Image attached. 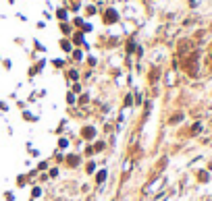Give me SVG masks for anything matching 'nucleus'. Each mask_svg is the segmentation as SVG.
Returning a JSON list of instances; mask_svg holds the SVG:
<instances>
[{
    "label": "nucleus",
    "mask_w": 212,
    "mask_h": 201,
    "mask_svg": "<svg viewBox=\"0 0 212 201\" xmlns=\"http://www.w3.org/2000/svg\"><path fill=\"white\" fill-rule=\"evenodd\" d=\"M94 149H96V151H102V149H104V143H102V141H98V143H96V147H94Z\"/></svg>",
    "instance_id": "nucleus-5"
},
{
    "label": "nucleus",
    "mask_w": 212,
    "mask_h": 201,
    "mask_svg": "<svg viewBox=\"0 0 212 201\" xmlns=\"http://www.w3.org/2000/svg\"><path fill=\"white\" fill-rule=\"evenodd\" d=\"M81 135H83L85 139H94V135H96V129H94V126H85L83 131H81Z\"/></svg>",
    "instance_id": "nucleus-1"
},
{
    "label": "nucleus",
    "mask_w": 212,
    "mask_h": 201,
    "mask_svg": "<svg viewBox=\"0 0 212 201\" xmlns=\"http://www.w3.org/2000/svg\"><path fill=\"white\" fill-rule=\"evenodd\" d=\"M67 162H69V166H77L79 164V156H69Z\"/></svg>",
    "instance_id": "nucleus-3"
},
{
    "label": "nucleus",
    "mask_w": 212,
    "mask_h": 201,
    "mask_svg": "<svg viewBox=\"0 0 212 201\" xmlns=\"http://www.w3.org/2000/svg\"><path fill=\"white\" fill-rule=\"evenodd\" d=\"M104 21H106V23H112V21H117V13H115V10H106V15H104Z\"/></svg>",
    "instance_id": "nucleus-2"
},
{
    "label": "nucleus",
    "mask_w": 212,
    "mask_h": 201,
    "mask_svg": "<svg viewBox=\"0 0 212 201\" xmlns=\"http://www.w3.org/2000/svg\"><path fill=\"white\" fill-rule=\"evenodd\" d=\"M94 168H96V166H94V162H89V164H87V172H94Z\"/></svg>",
    "instance_id": "nucleus-6"
},
{
    "label": "nucleus",
    "mask_w": 212,
    "mask_h": 201,
    "mask_svg": "<svg viewBox=\"0 0 212 201\" xmlns=\"http://www.w3.org/2000/svg\"><path fill=\"white\" fill-rule=\"evenodd\" d=\"M104 178H106V170H100L98 176H96V180H98V183H104Z\"/></svg>",
    "instance_id": "nucleus-4"
}]
</instances>
